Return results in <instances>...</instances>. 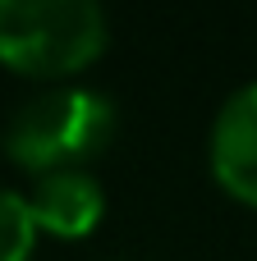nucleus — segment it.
<instances>
[{
    "label": "nucleus",
    "mask_w": 257,
    "mask_h": 261,
    "mask_svg": "<svg viewBox=\"0 0 257 261\" xmlns=\"http://www.w3.org/2000/svg\"><path fill=\"white\" fill-rule=\"evenodd\" d=\"M120 115L115 101L97 87H51L32 101H23L0 133L5 156L28 170L32 179L55 170H87L110 142H115Z\"/></svg>",
    "instance_id": "nucleus-1"
},
{
    "label": "nucleus",
    "mask_w": 257,
    "mask_h": 261,
    "mask_svg": "<svg viewBox=\"0 0 257 261\" xmlns=\"http://www.w3.org/2000/svg\"><path fill=\"white\" fill-rule=\"evenodd\" d=\"M110 23L97 0H0V64L28 78H64L101 60Z\"/></svg>",
    "instance_id": "nucleus-2"
},
{
    "label": "nucleus",
    "mask_w": 257,
    "mask_h": 261,
    "mask_svg": "<svg viewBox=\"0 0 257 261\" xmlns=\"http://www.w3.org/2000/svg\"><path fill=\"white\" fill-rule=\"evenodd\" d=\"M207 165L221 193H230L244 206H257V83L235 87L216 110L207 138Z\"/></svg>",
    "instance_id": "nucleus-3"
},
{
    "label": "nucleus",
    "mask_w": 257,
    "mask_h": 261,
    "mask_svg": "<svg viewBox=\"0 0 257 261\" xmlns=\"http://www.w3.org/2000/svg\"><path fill=\"white\" fill-rule=\"evenodd\" d=\"M28 206L37 229L55 239H87L106 216V188L97 184L92 170H55L32 184Z\"/></svg>",
    "instance_id": "nucleus-4"
},
{
    "label": "nucleus",
    "mask_w": 257,
    "mask_h": 261,
    "mask_svg": "<svg viewBox=\"0 0 257 261\" xmlns=\"http://www.w3.org/2000/svg\"><path fill=\"white\" fill-rule=\"evenodd\" d=\"M37 243V220L28 206V193L0 188V261H28Z\"/></svg>",
    "instance_id": "nucleus-5"
}]
</instances>
